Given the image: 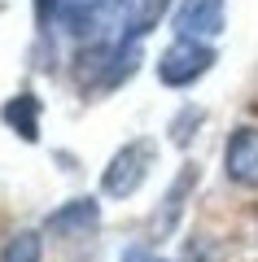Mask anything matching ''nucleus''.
I'll list each match as a JSON object with an SVG mask.
<instances>
[{"instance_id":"nucleus-6","label":"nucleus","mask_w":258,"mask_h":262,"mask_svg":"<svg viewBox=\"0 0 258 262\" xmlns=\"http://www.w3.org/2000/svg\"><path fill=\"white\" fill-rule=\"evenodd\" d=\"M175 31L188 39H210L223 31V0H184L175 13Z\"/></svg>"},{"instance_id":"nucleus-7","label":"nucleus","mask_w":258,"mask_h":262,"mask_svg":"<svg viewBox=\"0 0 258 262\" xmlns=\"http://www.w3.org/2000/svg\"><path fill=\"white\" fill-rule=\"evenodd\" d=\"M193 184H197V166H184V170H180V179L171 184V192H166V206L157 210V219H153L157 236H166L171 227L180 223V210H184V196L193 192Z\"/></svg>"},{"instance_id":"nucleus-8","label":"nucleus","mask_w":258,"mask_h":262,"mask_svg":"<svg viewBox=\"0 0 258 262\" xmlns=\"http://www.w3.org/2000/svg\"><path fill=\"white\" fill-rule=\"evenodd\" d=\"M5 122L18 131L22 140H35V136H39V101H35L31 92L13 96V101L5 105Z\"/></svg>"},{"instance_id":"nucleus-12","label":"nucleus","mask_w":258,"mask_h":262,"mask_svg":"<svg viewBox=\"0 0 258 262\" xmlns=\"http://www.w3.org/2000/svg\"><path fill=\"white\" fill-rule=\"evenodd\" d=\"M123 262H162V258H153V253H145V249H127Z\"/></svg>"},{"instance_id":"nucleus-5","label":"nucleus","mask_w":258,"mask_h":262,"mask_svg":"<svg viewBox=\"0 0 258 262\" xmlns=\"http://www.w3.org/2000/svg\"><path fill=\"white\" fill-rule=\"evenodd\" d=\"M96 223H101V206H96L92 196H74V201H66L62 210L48 214L44 232L57 236V241H74V236H88Z\"/></svg>"},{"instance_id":"nucleus-10","label":"nucleus","mask_w":258,"mask_h":262,"mask_svg":"<svg viewBox=\"0 0 258 262\" xmlns=\"http://www.w3.org/2000/svg\"><path fill=\"white\" fill-rule=\"evenodd\" d=\"M171 5V0H140V9H136V18H131V27H127V39L131 35H145L149 27H153L157 18H162V9Z\"/></svg>"},{"instance_id":"nucleus-3","label":"nucleus","mask_w":258,"mask_h":262,"mask_svg":"<svg viewBox=\"0 0 258 262\" xmlns=\"http://www.w3.org/2000/svg\"><path fill=\"white\" fill-rule=\"evenodd\" d=\"M210 66H214V48L210 44L180 35L175 44L162 53V61H157V79H162L166 88H188V83H197Z\"/></svg>"},{"instance_id":"nucleus-1","label":"nucleus","mask_w":258,"mask_h":262,"mask_svg":"<svg viewBox=\"0 0 258 262\" xmlns=\"http://www.w3.org/2000/svg\"><path fill=\"white\" fill-rule=\"evenodd\" d=\"M53 5H57L62 27L79 39H101L110 27H118L127 18L123 0H53Z\"/></svg>"},{"instance_id":"nucleus-9","label":"nucleus","mask_w":258,"mask_h":262,"mask_svg":"<svg viewBox=\"0 0 258 262\" xmlns=\"http://www.w3.org/2000/svg\"><path fill=\"white\" fill-rule=\"evenodd\" d=\"M39 258H44L39 232H18L9 245H5V253H0V262H39Z\"/></svg>"},{"instance_id":"nucleus-11","label":"nucleus","mask_w":258,"mask_h":262,"mask_svg":"<svg viewBox=\"0 0 258 262\" xmlns=\"http://www.w3.org/2000/svg\"><path fill=\"white\" fill-rule=\"evenodd\" d=\"M188 122H202V110H188L184 118L171 127V131H175V144H188V136H193V131H188Z\"/></svg>"},{"instance_id":"nucleus-4","label":"nucleus","mask_w":258,"mask_h":262,"mask_svg":"<svg viewBox=\"0 0 258 262\" xmlns=\"http://www.w3.org/2000/svg\"><path fill=\"white\" fill-rule=\"evenodd\" d=\"M223 170L236 188H258V127H236L223 144Z\"/></svg>"},{"instance_id":"nucleus-2","label":"nucleus","mask_w":258,"mask_h":262,"mask_svg":"<svg viewBox=\"0 0 258 262\" xmlns=\"http://www.w3.org/2000/svg\"><path fill=\"white\" fill-rule=\"evenodd\" d=\"M153 158H157V144H153V140H131V144H123V149L110 158L105 175H101V192H105V196H131V192L149 179Z\"/></svg>"}]
</instances>
